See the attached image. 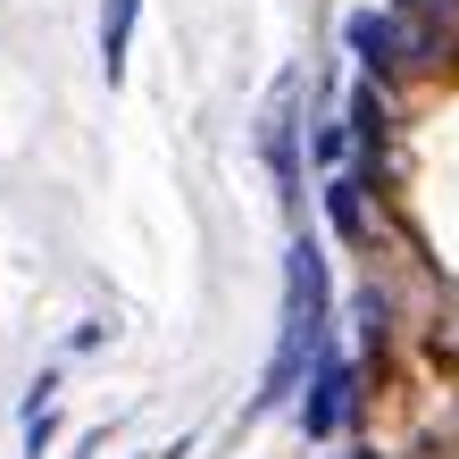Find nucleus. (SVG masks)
<instances>
[{"label": "nucleus", "mask_w": 459, "mask_h": 459, "mask_svg": "<svg viewBox=\"0 0 459 459\" xmlns=\"http://www.w3.org/2000/svg\"><path fill=\"white\" fill-rule=\"evenodd\" d=\"M342 401H351V368L326 351V359H317V376H309V393H301V435L326 443V435H334V418H342Z\"/></svg>", "instance_id": "2"}, {"label": "nucleus", "mask_w": 459, "mask_h": 459, "mask_svg": "<svg viewBox=\"0 0 459 459\" xmlns=\"http://www.w3.org/2000/svg\"><path fill=\"white\" fill-rule=\"evenodd\" d=\"M342 42L359 50L376 75H385V67L401 59V42H410V34H401V17H385V9H351V17H342Z\"/></svg>", "instance_id": "3"}, {"label": "nucleus", "mask_w": 459, "mask_h": 459, "mask_svg": "<svg viewBox=\"0 0 459 459\" xmlns=\"http://www.w3.org/2000/svg\"><path fill=\"white\" fill-rule=\"evenodd\" d=\"M326 209H334V226H342V234H359V184H351V176L326 184Z\"/></svg>", "instance_id": "6"}, {"label": "nucleus", "mask_w": 459, "mask_h": 459, "mask_svg": "<svg viewBox=\"0 0 459 459\" xmlns=\"http://www.w3.org/2000/svg\"><path fill=\"white\" fill-rule=\"evenodd\" d=\"M134 17H143V0H109L100 9V75L126 84V42H134Z\"/></svg>", "instance_id": "4"}, {"label": "nucleus", "mask_w": 459, "mask_h": 459, "mask_svg": "<svg viewBox=\"0 0 459 459\" xmlns=\"http://www.w3.org/2000/svg\"><path fill=\"white\" fill-rule=\"evenodd\" d=\"M459 17V0H401V34L418 50H443V25Z\"/></svg>", "instance_id": "5"}, {"label": "nucleus", "mask_w": 459, "mask_h": 459, "mask_svg": "<svg viewBox=\"0 0 459 459\" xmlns=\"http://www.w3.org/2000/svg\"><path fill=\"white\" fill-rule=\"evenodd\" d=\"M309 359H326V259H317V242H292V259H284V342H276V368H267L251 410L292 401Z\"/></svg>", "instance_id": "1"}]
</instances>
